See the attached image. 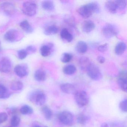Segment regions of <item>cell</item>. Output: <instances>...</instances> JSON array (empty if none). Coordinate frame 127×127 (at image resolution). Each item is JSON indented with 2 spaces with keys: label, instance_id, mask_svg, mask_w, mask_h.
<instances>
[{
  "label": "cell",
  "instance_id": "6da1fadb",
  "mask_svg": "<svg viewBox=\"0 0 127 127\" xmlns=\"http://www.w3.org/2000/svg\"><path fill=\"white\" fill-rule=\"evenodd\" d=\"M29 99L38 106H42L46 102V96L42 91L37 90L30 93L29 96Z\"/></svg>",
  "mask_w": 127,
  "mask_h": 127
},
{
  "label": "cell",
  "instance_id": "7a4b0ae2",
  "mask_svg": "<svg viewBox=\"0 0 127 127\" xmlns=\"http://www.w3.org/2000/svg\"><path fill=\"white\" fill-rule=\"evenodd\" d=\"M74 98L77 105L80 107L86 106L89 101L88 95L84 91H76L74 94Z\"/></svg>",
  "mask_w": 127,
  "mask_h": 127
},
{
  "label": "cell",
  "instance_id": "3957f363",
  "mask_svg": "<svg viewBox=\"0 0 127 127\" xmlns=\"http://www.w3.org/2000/svg\"><path fill=\"white\" fill-rule=\"evenodd\" d=\"M86 71L89 77L94 81H99L102 78V74L99 68L93 63H91Z\"/></svg>",
  "mask_w": 127,
  "mask_h": 127
},
{
  "label": "cell",
  "instance_id": "277c9868",
  "mask_svg": "<svg viewBox=\"0 0 127 127\" xmlns=\"http://www.w3.org/2000/svg\"><path fill=\"white\" fill-rule=\"evenodd\" d=\"M37 6L34 2L27 1L23 3L22 7L23 13L28 17L34 16L37 12Z\"/></svg>",
  "mask_w": 127,
  "mask_h": 127
},
{
  "label": "cell",
  "instance_id": "5b68a950",
  "mask_svg": "<svg viewBox=\"0 0 127 127\" xmlns=\"http://www.w3.org/2000/svg\"><path fill=\"white\" fill-rule=\"evenodd\" d=\"M119 30L117 27L115 25L111 24H106L102 28V34L107 38H111L116 36Z\"/></svg>",
  "mask_w": 127,
  "mask_h": 127
},
{
  "label": "cell",
  "instance_id": "8992f818",
  "mask_svg": "<svg viewBox=\"0 0 127 127\" xmlns=\"http://www.w3.org/2000/svg\"><path fill=\"white\" fill-rule=\"evenodd\" d=\"M58 119L61 123L66 126H71L73 124V116L69 111L61 112L59 114Z\"/></svg>",
  "mask_w": 127,
  "mask_h": 127
},
{
  "label": "cell",
  "instance_id": "52a82bcc",
  "mask_svg": "<svg viewBox=\"0 0 127 127\" xmlns=\"http://www.w3.org/2000/svg\"><path fill=\"white\" fill-rule=\"evenodd\" d=\"M21 34L17 30L11 29L6 32L4 38L6 41L9 42H14L18 41L21 39Z\"/></svg>",
  "mask_w": 127,
  "mask_h": 127
},
{
  "label": "cell",
  "instance_id": "ba28073f",
  "mask_svg": "<svg viewBox=\"0 0 127 127\" xmlns=\"http://www.w3.org/2000/svg\"><path fill=\"white\" fill-rule=\"evenodd\" d=\"M0 7L3 13L8 16H12L16 12L15 7L11 3L9 2L3 3L0 6Z\"/></svg>",
  "mask_w": 127,
  "mask_h": 127
},
{
  "label": "cell",
  "instance_id": "9c48e42d",
  "mask_svg": "<svg viewBox=\"0 0 127 127\" xmlns=\"http://www.w3.org/2000/svg\"><path fill=\"white\" fill-rule=\"evenodd\" d=\"M14 71L15 74L20 78L26 77L29 74V69L26 64H19L15 67Z\"/></svg>",
  "mask_w": 127,
  "mask_h": 127
},
{
  "label": "cell",
  "instance_id": "30bf717a",
  "mask_svg": "<svg viewBox=\"0 0 127 127\" xmlns=\"http://www.w3.org/2000/svg\"><path fill=\"white\" fill-rule=\"evenodd\" d=\"M12 62L8 58H3L0 61V72L7 73L11 69Z\"/></svg>",
  "mask_w": 127,
  "mask_h": 127
},
{
  "label": "cell",
  "instance_id": "8fae6325",
  "mask_svg": "<svg viewBox=\"0 0 127 127\" xmlns=\"http://www.w3.org/2000/svg\"><path fill=\"white\" fill-rule=\"evenodd\" d=\"M78 12L84 18L90 17L93 13L87 4L80 6L78 9Z\"/></svg>",
  "mask_w": 127,
  "mask_h": 127
},
{
  "label": "cell",
  "instance_id": "7c38bea8",
  "mask_svg": "<svg viewBox=\"0 0 127 127\" xmlns=\"http://www.w3.org/2000/svg\"><path fill=\"white\" fill-rule=\"evenodd\" d=\"M61 90L64 93L66 94H73L76 92L75 86L70 83H64L60 86Z\"/></svg>",
  "mask_w": 127,
  "mask_h": 127
},
{
  "label": "cell",
  "instance_id": "4fadbf2b",
  "mask_svg": "<svg viewBox=\"0 0 127 127\" xmlns=\"http://www.w3.org/2000/svg\"><path fill=\"white\" fill-rule=\"evenodd\" d=\"M54 45L52 43H49L43 45L40 49L41 55L43 57H47L51 54Z\"/></svg>",
  "mask_w": 127,
  "mask_h": 127
},
{
  "label": "cell",
  "instance_id": "5bb4252c",
  "mask_svg": "<svg viewBox=\"0 0 127 127\" xmlns=\"http://www.w3.org/2000/svg\"><path fill=\"white\" fill-rule=\"evenodd\" d=\"M95 28V24L90 20L85 21L82 26V31L86 33L91 32Z\"/></svg>",
  "mask_w": 127,
  "mask_h": 127
},
{
  "label": "cell",
  "instance_id": "9a60e30c",
  "mask_svg": "<svg viewBox=\"0 0 127 127\" xmlns=\"http://www.w3.org/2000/svg\"><path fill=\"white\" fill-rule=\"evenodd\" d=\"M125 72L122 73L120 77L117 80V84L120 89L124 92H126L127 91V81L126 76H125Z\"/></svg>",
  "mask_w": 127,
  "mask_h": 127
},
{
  "label": "cell",
  "instance_id": "2e32d148",
  "mask_svg": "<svg viewBox=\"0 0 127 127\" xmlns=\"http://www.w3.org/2000/svg\"><path fill=\"white\" fill-rule=\"evenodd\" d=\"M34 77L35 80L37 81H44L46 79V73L43 69H38L35 72Z\"/></svg>",
  "mask_w": 127,
  "mask_h": 127
},
{
  "label": "cell",
  "instance_id": "e0dca14e",
  "mask_svg": "<svg viewBox=\"0 0 127 127\" xmlns=\"http://www.w3.org/2000/svg\"><path fill=\"white\" fill-rule=\"evenodd\" d=\"M60 35L62 40L68 43L71 42L73 39V37L72 34L65 28L62 30L60 32Z\"/></svg>",
  "mask_w": 127,
  "mask_h": 127
},
{
  "label": "cell",
  "instance_id": "ac0fdd59",
  "mask_svg": "<svg viewBox=\"0 0 127 127\" xmlns=\"http://www.w3.org/2000/svg\"><path fill=\"white\" fill-rule=\"evenodd\" d=\"M105 7L107 11L111 14H115L117 11V8L114 1L109 0L107 1L105 4Z\"/></svg>",
  "mask_w": 127,
  "mask_h": 127
},
{
  "label": "cell",
  "instance_id": "d6986e66",
  "mask_svg": "<svg viewBox=\"0 0 127 127\" xmlns=\"http://www.w3.org/2000/svg\"><path fill=\"white\" fill-rule=\"evenodd\" d=\"M87 44L85 41H80L76 45V50L79 53L81 54L85 53L87 50Z\"/></svg>",
  "mask_w": 127,
  "mask_h": 127
},
{
  "label": "cell",
  "instance_id": "ffe728a7",
  "mask_svg": "<svg viewBox=\"0 0 127 127\" xmlns=\"http://www.w3.org/2000/svg\"><path fill=\"white\" fill-rule=\"evenodd\" d=\"M79 63L81 69L82 70L86 71L91 62L87 57H82L79 59Z\"/></svg>",
  "mask_w": 127,
  "mask_h": 127
},
{
  "label": "cell",
  "instance_id": "44dd1931",
  "mask_svg": "<svg viewBox=\"0 0 127 127\" xmlns=\"http://www.w3.org/2000/svg\"><path fill=\"white\" fill-rule=\"evenodd\" d=\"M126 45L124 42H120L116 45L114 52L116 55H121L126 50Z\"/></svg>",
  "mask_w": 127,
  "mask_h": 127
},
{
  "label": "cell",
  "instance_id": "7402d4cb",
  "mask_svg": "<svg viewBox=\"0 0 127 127\" xmlns=\"http://www.w3.org/2000/svg\"><path fill=\"white\" fill-rule=\"evenodd\" d=\"M41 6L44 10L47 11L51 12L55 9V5L53 1L45 0L41 3Z\"/></svg>",
  "mask_w": 127,
  "mask_h": 127
},
{
  "label": "cell",
  "instance_id": "603a6c76",
  "mask_svg": "<svg viewBox=\"0 0 127 127\" xmlns=\"http://www.w3.org/2000/svg\"><path fill=\"white\" fill-rule=\"evenodd\" d=\"M58 31V28L55 25H50L45 28L44 33L46 35H53L57 34Z\"/></svg>",
  "mask_w": 127,
  "mask_h": 127
},
{
  "label": "cell",
  "instance_id": "cb8c5ba5",
  "mask_svg": "<svg viewBox=\"0 0 127 127\" xmlns=\"http://www.w3.org/2000/svg\"><path fill=\"white\" fill-rule=\"evenodd\" d=\"M21 28L26 33H31L33 32V29L29 21L26 20L23 21L20 23Z\"/></svg>",
  "mask_w": 127,
  "mask_h": 127
},
{
  "label": "cell",
  "instance_id": "d4e9b609",
  "mask_svg": "<svg viewBox=\"0 0 127 127\" xmlns=\"http://www.w3.org/2000/svg\"><path fill=\"white\" fill-rule=\"evenodd\" d=\"M11 93L9 91L5 86L0 84V99L8 98L11 96Z\"/></svg>",
  "mask_w": 127,
  "mask_h": 127
},
{
  "label": "cell",
  "instance_id": "484cf974",
  "mask_svg": "<svg viewBox=\"0 0 127 127\" xmlns=\"http://www.w3.org/2000/svg\"><path fill=\"white\" fill-rule=\"evenodd\" d=\"M76 67L73 64H68L64 67L63 71L64 74L67 75H73L76 72Z\"/></svg>",
  "mask_w": 127,
  "mask_h": 127
},
{
  "label": "cell",
  "instance_id": "4316f807",
  "mask_svg": "<svg viewBox=\"0 0 127 127\" xmlns=\"http://www.w3.org/2000/svg\"><path fill=\"white\" fill-rule=\"evenodd\" d=\"M10 87L12 90L19 91L21 90L23 88L24 85L23 82L21 81L16 80L12 82Z\"/></svg>",
  "mask_w": 127,
  "mask_h": 127
},
{
  "label": "cell",
  "instance_id": "83f0119b",
  "mask_svg": "<svg viewBox=\"0 0 127 127\" xmlns=\"http://www.w3.org/2000/svg\"><path fill=\"white\" fill-rule=\"evenodd\" d=\"M42 112L44 117L47 120H50L52 119L53 116L52 111L48 106H43L42 108Z\"/></svg>",
  "mask_w": 127,
  "mask_h": 127
},
{
  "label": "cell",
  "instance_id": "f1b7e54d",
  "mask_svg": "<svg viewBox=\"0 0 127 127\" xmlns=\"http://www.w3.org/2000/svg\"><path fill=\"white\" fill-rule=\"evenodd\" d=\"M77 122L81 125H84L88 122L89 120V117L85 114L81 113H80L77 116Z\"/></svg>",
  "mask_w": 127,
  "mask_h": 127
},
{
  "label": "cell",
  "instance_id": "f546056e",
  "mask_svg": "<svg viewBox=\"0 0 127 127\" xmlns=\"http://www.w3.org/2000/svg\"><path fill=\"white\" fill-rule=\"evenodd\" d=\"M20 111L24 115H28L32 114L33 113V110L29 105H25L21 108Z\"/></svg>",
  "mask_w": 127,
  "mask_h": 127
},
{
  "label": "cell",
  "instance_id": "4dcf8cb0",
  "mask_svg": "<svg viewBox=\"0 0 127 127\" xmlns=\"http://www.w3.org/2000/svg\"><path fill=\"white\" fill-rule=\"evenodd\" d=\"M88 5L93 12V13H99L100 12V7L99 4L95 2H91Z\"/></svg>",
  "mask_w": 127,
  "mask_h": 127
},
{
  "label": "cell",
  "instance_id": "1f68e13d",
  "mask_svg": "<svg viewBox=\"0 0 127 127\" xmlns=\"http://www.w3.org/2000/svg\"><path fill=\"white\" fill-rule=\"evenodd\" d=\"M117 9L123 10L126 7L127 2L125 0H114Z\"/></svg>",
  "mask_w": 127,
  "mask_h": 127
},
{
  "label": "cell",
  "instance_id": "d6a6232c",
  "mask_svg": "<svg viewBox=\"0 0 127 127\" xmlns=\"http://www.w3.org/2000/svg\"><path fill=\"white\" fill-rule=\"evenodd\" d=\"M73 56L71 53H64L61 57V60L64 63H67L70 62L72 59Z\"/></svg>",
  "mask_w": 127,
  "mask_h": 127
},
{
  "label": "cell",
  "instance_id": "836d02e7",
  "mask_svg": "<svg viewBox=\"0 0 127 127\" xmlns=\"http://www.w3.org/2000/svg\"><path fill=\"white\" fill-rule=\"evenodd\" d=\"M20 121L21 119L20 117L17 115H14L11 119V125L14 127H17L19 125Z\"/></svg>",
  "mask_w": 127,
  "mask_h": 127
},
{
  "label": "cell",
  "instance_id": "e575fe53",
  "mask_svg": "<svg viewBox=\"0 0 127 127\" xmlns=\"http://www.w3.org/2000/svg\"><path fill=\"white\" fill-rule=\"evenodd\" d=\"M17 55L19 59L23 60L26 58L28 53L26 49H21L18 51Z\"/></svg>",
  "mask_w": 127,
  "mask_h": 127
},
{
  "label": "cell",
  "instance_id": "d590c367",
  "mask_svg": "<svg viewBox=\"0 0 127 127\" xmlns=\"http://www.w3.org/2000/svg\"><path fill=\"white\" fill-rule=\"evenodd\" d=\"M120 109L123 112H127V99L120 102L119 105Z\"/></svg>",
  "mask_w": 127,
  "mask_h": 127
},
{
  "label": "cell",
  "instance_id": "8d00e7d4",
  "mask_svg": "<svg viewBox=\"0 0 127 127\" xmlns=\"http://www.w3.org/2000/svg\"><path fill=\"white\" fill-rule=\"evenodd\" d=\"M8 116L5 112L0 113V124L6 122L8 119Z\"/></svg>",
  "mask_w": 127,
  "mask_h": 127
},
{
  "label": "cell",
  "instance_id": "74e56055",
  "mask_svg": "<svg viewBox=\"0 0 127 127\" xmlns=\"http://www.w3.org/2000/svg\"><path fill=\"white\" fill-rule=\"evenodd\" d=\"M108 49V44L105 43L100 45L98 47V50L99 52L103 53L106 52Z\"/></svg>",
  "mask_w": 127,
  "mask_h": 127
},
{
  "label": "cell",
  "instance_id": "f35d334b",
  "mask_svg": "<svg viewBox=\"0 0 127 127\" xmlns=\"http://www.w3.org/2000/svg\"><path fill=\"white\" fill-rule=\"evenodd\" d=\"M26 50L28 53V54L29 53H34L37 50L36 47L34 46H32V45L28 46Z\"/></svg>",
  "mask_w": 127,
  "mask_h": 127
},
{
  "label": "cell",
  "instance_id": "ab89813d",
  "mask_svg": "<svg viewBox=\"0 0 127 127\" xmlns=\"http://www.w3.org/2000/svg\"><path fill=\"white\" fill-rule=\"evenodd\" d=\"M8 113L10 115H17L16 114L18 112V109L16 107H11L9 108L8 110Z\"/></svg>",
  "mask_w": 127,
  "mask_h": 127
},
{
  "label": "cell",
  "instance_id": "60d3db41",
  "mask_svg": "<svg viewBox=\"0 0 127 127\" xmlns=\"http://www.w3.org/2000/svg\"><path fill=\"white\" fill-rule=\"evenodd\" d=\"M111 127H125V126L122 123L116 122L112 124Z\"/></svg>",
  "mask_w": 127,
  "mask_h": 127
},
{
  "label": "cell",
  "instance_id": "b9f144b4",
  "mask_svg": "<svg viewBox=\"0 0 127 127\" xmlns=\"http://www.w3.org/2000/svg\"><path fill=\"white\" fill-rule=\"evenodd\" d=\"M97 61L100 64H102L104 63L105 61V59L103 56H99L97 57Z\"/></svg>",
  "mask_w": 127,
  "mask_h": 127
},
{
  "label": "cell",
  "instance_id": "7bdbcfd3",
  "mask_svg": "<svg viewBox=\"0 0 127 127\" xmlns=\"http://www.w3.org/2000/svg\"><path fill=\"white\" fill-rule=\"evenodd\" d=\"M100 127H109V126L107 123H104L101 124Z\"/></svg>",
  "mask_w": 127,
  "mask_h": 127
},
{
  "label": "cell",
  "instance_id": "ee69618b",
  "mask_svg": "<svg viewBox=\"0 0 127 127\" xmlns=\"http://www.w3.org/2000/svg\"><path fill=\"white\" fill-rule=\"evenodd\" d=\"M32 127H41V126H40V125H35Z\"/></svg>",
  "mask_w": 127,
  "mask_h": 127
},
{
  "label": "cell",
  "instance_id": "f6af8a7d",
  "mask_svg": "<svg viewBox=\"0 0 127 127\" xmlns=\"http://www.w3.org/2000/svg\"><path fill=\"white\" fill-rule=\"evenodd\" d=\"M0 48H1V42L0 41Z\"/></svg>",
  "mask_w": 127,
  "mask_h": 127
},
{
  "label": "cell",
  "instance_id": "bcb514c9",
  "mask_svg": "<svg viewBox=\"0 0 127 127\" xmlns=\"http://www.w3.org/2000/svg\"><path fill=\"white\" fill-rule=\"evenodd\" d=\"M14 127V126H10V127Z\"/></svg>",
  "mask_w": 127,
  "mask_h": 127
},
{
  "label": "cell",
  "instance_id": "7dc6e473",
  "mask_svg": "<svg viewBox=\"0 0 127 127\" xmlns=\"http://www.w3.org/2000/svg\"><path fill=\"white\" fill-rule=\"evenodd\" d=\"M47 127V126H46V127Z\"/></svg>",
  "mask_w": 127,
  "mask_h": 127
}]
</instances>
